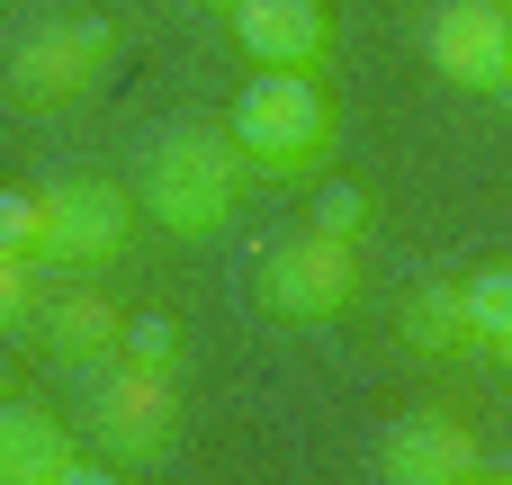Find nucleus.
I'll use <instances>...</instances> for the list:
<instances>
[{"instance_id": "obj_7", "label": "nucleus", "mask_w": 512, "mask_h": 485, "mask_svg": "<svg viewBox=\"0 0 512 485\" xmlns=\"http://www.w3.org/2000/svg\"><path fill=\"white\" fill-rule=\"evenodd\" d=\"M387 485H477V477H512L504 459H486V441L450 414H405L378 432V459H369Z\"/></svg>"}, {"instance_id": "obj_11", "label": "nucleus", "mask_w": 512, "mask_h": 485, "mask_svg": "<svg viewBox=\"0 0 512 485\" xmlns=\"http://www.w3.org/2000/svg\"><path fill=\"white\" fill-rule=\"evenodd\" d=\"M117 306L99 297V288H63V297H36V342H45V360H63V369H108L117 360Z\"/></svg>"}, {"instance_id": "obj_10", "label": "nucleus", "mask_w": 512, "mask_h": 485, "mask_svg": "<svg viewBox=\"0 0 512 485\" xmlns=\"http://www.w3.org/2000/svg\"><path fill=\"white\" fill-rule=\"evenodd\" d=\"M90 459L72 441V423H54L27 396H0V485H81Z\"/></svg>"}, {"instance_id": "obj_3", "label": "nucleus", "mask_w": 512, "mask_h": 485, "mask_svg": "<svg viewBox=\"0 0 512 485\" xmlns=\"http://www.w3.org/2000/svg\"><path fill=\"white\" fill-rule=\"evenodd\" d=\"M108 63H117V27L108 18H72V9H54V18H27L18 27V45H9V99L27 108V117H63V108H81L99 81H108Z\"/></svg>"}, {"instance_id": "obj_12", "label": "nucleus", "mask_w": 512, "mask_h": 485, "mask_svg": "<svg viewBox=\"0 0 512 485\" xmlns=\"http://www.w3.org/2000/svg\"><path fill=\"white\" fill-rule=\"evenodd\" d=\"M405 342H414L423 360H459V351H477V342H468V306H459V279L405 297Z\"/></svg>"}, {"instance_id": "obj_2", "label": "nucleus", "mask_w": 512, "mask_h": 485, "mask_svg": "<svg viewBox=\"0 0 512 485\" xmlns=\"http://www.w3.org/2000/svg\"><path fill=\"white\" fill-rule=\"evenodd\" d=\"M225 126H234L252 180H306V171H324V153H333V99H324L315 72L261 63V81L234 90V117H225Z\"/></svg>"}, {"instance_id": "obj_1", "label": "nucleus", "mask_w": 512, "mask_h": 485, "mask_svg": "<svg viewBox=\"0 0 512 485\" xmlns=\"http://www.w3.org/2000/svg\"><path fill=\"white\" fill-rule=\"evenodd\" d=\"M252 189V162L234 144V126L216 117H180L162 126L144 153H135V207L171 234V243H198V234H225L234 207Z\"/></svg>"}, {"instance_id": "obj_8", "label": "nucleus", "mask_w": 512, "mask_h": 485, "mask_svg": "<svg viewBox=\"0 0 512 485\" xmlns=\"http://www.w3.org/2000/svg\"><path fill=\"white\" fill-rule=\"evenodd\" d=\"M423 54L459 90H512V9L504 0H441L423 18Z\"/></svg>"}, {"instance_id": "obj_5", "label": "nucleus", "mask_w": 512, "mask_h": 485, "mask_svg": "<svg viewBox=\"0 0 512 485\" xmlns=\"http://www.w3.org/2000/svg\"><path fill=\"white\" fill-rule=\"evenodd\" d=\"M252 297L270 324H342L351 297H360V243H333V234H279L261 261H252Z\"/></svg>"}, {"instance_id": "obj_15", "label": "nucleus", "mask_w": 512, "mask_h": 485, "mask_svg": "<svg viewBox=\"0 0 512 485\" xmlns=\"http://www.w3.org/2000/svg\"><path fill=\"white\" fill-rule=\"evenodd\" d=\"M117 360H144V369H180V324L153 306V315H126L117 324Z\"/></svg>"}, {"instance_id": "obj_6", "label": "nucleus", "mask_w": 512, "mask_h": 485, "mask_svg": "<svg viewBox=\"0 0 512 485\" xmlns=\"http://www.w3.org/2000/svg\"><path fill=\"white\" fill-rule=\"evenodd\" d=\"M36 207H45V252H36V270H108V261L135 243V189H117V180H99V171L45 180Z\"/></svg>"}, {"instance_id": "obj_19", "label": "nucleus", "mask_w": 512, "mask_h": 485, "mask_svg": "<svg viewBox=\"0 0 512 485\" xmlns=\"http://www.w3.org/2000/svg\"><path fill=\"white\" fill-rule=\"evenodd\" d=\"M198 9H234V0H198Z\"/></svg>"}, {"instance_id": "obj_13", "label": "nucleus", "mask_w": 512, "mask_h": 485, "mask_svg": "<svg viewBox=\"0 0 512 485\" xmlns=\"http://www.w3.org/2000/svg\"><path fill=\"white\" fill-rule=\"evenodd\" d=\"M459 306H468V342H477V351L512 342V261L468 270V279H459Z\"/></svg>"}, {"instance_id": "obj_18", "label": "nucleus", "mask_w": 512, "mask_h": 485, "mask_svg": "<svg viewBox=\"0 0 512 485\" xmlns=\"http://www.w3.org/2000/svg\"><path fill=\"white\" fill-rule=\"evenodd\" d=\"M495 369H504V387H512V342H495Z\"/></svg>"}, {"instance_id": "obj_4", "label": "nucleus", "mask_w": 512, "mask_h": 485, "mask_svg": "<svg viewBox=\"0 0 512 485\" xmlns=\"http://www.w3.org/2000/svg\"><path fill=\"white\" fill-rule=\"evenodd\" d=\"M81 432H90V450H99L117 477H153V468L171 459V432H180V387H171V369L108 360V378H99L90 405H81Z\"/></svg>"}, {"instance_id": "obj_14", "label": "nucleus", "mask_w": 512, "mask_h": 485, "mask_svg": "<svg viewBox=\"0 0 512 485\" xmlns=\"http://www.w3.org/2000/svg\"><path fill=\"white\" fill-rule=\"evenodd\" d=\"M315 234H333V243H369V225H378V207H369V189H351V180H324L315 189V216H306Z\"/></svg>"}, {"instance_id": "obj_16", "label": "nucleus", "mask_w": 512, "mask_h": 485, "mask_svg": "<svg viewBox=\"0 0 512 485\" xmlns=\"http://www.w3.org/2000/svg\"><path fill=\"white\" fill-rule=\"evenodd\" d=\"M0 252H18V261L45 252V207H36V189H0Z\"/></svg>"}, {"instance_id": "obj_9", "label": "nucleus", "mask_w": 512, "mask_h": 485, "mask_svg": "<svg viewBox=\"0 0 512 485\" xmlns=\"http://www.w3.org/2000/svg\"><path fill=\"white\" fill-rule=\"evenodd\" d=\"M234 45L252 63H279V72H315L333 54V9L324 0H234Z\"/></svg>"}, {"instance_id": "obj_20", "label": "nucleus", "mask_w": 512, "mask_h": 485, "mask_svg": "<svg viewBox=\"0 0 512 485\" xmlns=\"http://www.w3.org/2000/svg\"><path fill=\"white\" fill-rule=\"evenodd\" d=\"M504 9H512V0H504Z\"/></svg>"}, {"instance_id": "obj_17", "label": "nucleus", "mask_w": 512, "mask_h": 485, "mask_svg": "<svg viewBox=\"0 0 512 485\" xmlns=\"http://www.w3.org/2000/svg\"><path fill=\"white\" fill-rule=\"evenodd\" d=\"M27 324H36V261L0 252V342H9V333H27Z\"/></svg>"}]
</instances>
